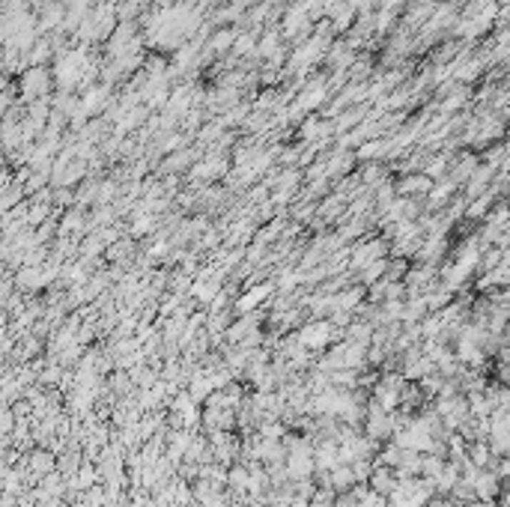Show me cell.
<instances>
[{
  "label": "cell",
  "instance_id": "1",
  "mask_svg": "<svg viewBox=\"0 0 510 507\" xmlns=\"http://www.w3.org/2000/svg\"><path fill=\"white\" fill-rule=\"evenodd\" d=\"M296 341L299 346L304 349H326L331 341H334V326L329 323V319H319V323H308V326H301L296 331Z\"/></svg>",
  "mask_w": 510,
  "mask_h": 507
},
{
  "label": "cell",
  "instance_id": "2",
  "mask_svg": "<svg viewBox=\"0 0 510 507\" xmlns=\"http://www.w3.org/2000/svg\"><path fill=\"white\" fill-rule=\"evenodd\" d=\"M385 254H388V245H385L382 239H370V242H361L359 248L352 251V257H349V266L355 268V272H361L364 266L376 263V260H385Z\"/></svg>",
  "mask_w": 510,
  "mask_h": 507
},
{
  "label": "cell",
  "instance_id": "3",
  "mask_svg": "<svg viewBox=\"0 0 510 507\" xmlns=\"http://www.w3.org/2000/svg\"><path fill=\"white\" fill-rule=\"evenodd\" d=\"M471 489H474V498L478 501H496L504 493V483L492 475L489 468H481L478 475L471 478Z\"/></svg>",
  "mask_w": 510,
  "mask_h": 507
},
{
  "label": "cell",
  "instance_id": "4",
  "mask_svg": "<svg viewBox=\"0 0 510 507\" xmlns=\"http://www.w3.org/2000/svg\"><path fill=\"white\" fill-rule=\"evenodd\" d=\"M21 87H24V96H27V99H39L42 93H48L51 78H48V72L42 69V66H36V69H30V72L24 75Z\"/></svg>",
  "mask_w": 510,
  "mask_h": 507
},
{
  "label": "cell",
  "instance_id": "5",
  "mask_svg": "<svg viewBox=\"0 0 510 507\" xmlns=\"http://www.w3.org/2000/svg\"><path fill=\"white\" fill-rule=\"evenodd\" d=\"M266 296H271V283L254 286V290H248V293L239 298V304H236V313H251V311H257V308H260V301H263Z\"/></svg>",
  "mask_w": 510,
  "mask_h": 507
},
{
  "label": "cell",
  "instance_id": "6",
  "mask_svg": "<svg viewBox=\"0 0 510 507\" xmlns=\"http://www.w3.org/2000/svg\"><path fill=\"white\" fill-rule=\"evenodd\" d=\"M352 483H355V478H352V468H349L346 463H337V466L329 471V486L334 489V493H346Z\"/></svg>",
  "mask_w": 510,
  "mask_h": 507
},
{
  "label": "cell",
  "instance_id": "7",
  "mask_svg": "<svg viewBox=\"0 0 510 507\" xmlns=\"http://www.w3.org/2000/svg\"><path fill=\"white\" fill-rule=\"evenodd\" d=\"M430 185H433L430 176L418 174V176H406L403 185H397V191H400V194H427V191H430Z\"/></svg>",
  "mask_w": 510,
  "mask_h": 507
},
{
  "label": "cell",
  "instance_id": "8",
  "mask_svg": "<svg viewBox=\"0 0 510 507\" xmlns=\"http://www.w3.org/2000/svg\"><path fill=\"white\" fill-rule=\"evenodd\" d=\"M248 507H266V504H248Z\"/></svg>",
  "mask_w": 510,
  "mask_h": 507
}]
</instances>
